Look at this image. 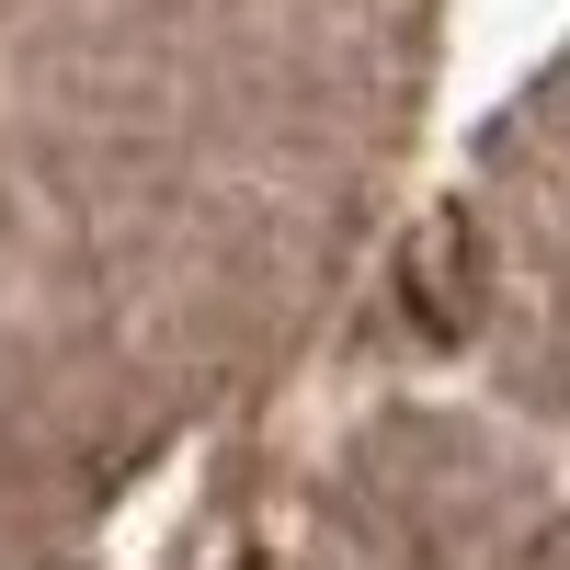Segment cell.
I'll list each match as a JSON object with an SVG mask.
<instances>
[{
  "mask_svg": "<svg viewBox=\"0 0 570 570\" xmlns=\"http://www.w3.org/2000/svg\"><path fill=\"white\" fill-rule=\"evenodd\" d=\"M400 297H411L422 331H468V320H480V228H468V217H434V228L411 240V263H400Z\"/></svg>",
  "mask_w": 570,
  "mask_h": 570,
  "instance_id": "obj_1",
  "label": "cell"
}]
</instances>
